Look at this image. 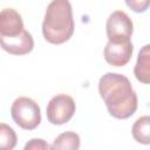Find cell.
Returning <instances> with one entry per match:
<instances>
[{
    "label": "cell",
    "instance_id": "1",
    "mask_svg": "<svg viewBox=\"0 0 150 150\" xmlns=\"http://www.w3.org/2000/svg\"><path fill=\"white\" fill-rule=\"evenodd\" d=\"M98 91L109 114L115 118H128L137 109V95L129 79L122 74H104L100 79Z\"/></svg>",
    "mask_w": 150,
    "mask_h": 150
},
{
    "label": "cell",
    "instance_id": "2",
    "mask_svg": "<svg viewBox=\"0 0 150 150\" xmlns=\"http://www.w3.org/2000/svg\"><path fill=\"white\" fill-rule=\"evenodd\" d=\"M45 39L54 45L68 41L74 33L73 9L69 0H53L45 14L42 22Z\"/></svg>",
    "mask_w": 150,
    "mask_h": 150
},
{
    "label": "cell",
    "instance_id": "3",
    "mask_svg": "<svg viewBox=\"0 0 150 150\" xmlns=\"http://www.w3.org/2000/svg\"><path fill=\"white\" fill-rule=\"evenodd\" d=\"M11 115L13 121L25 130L35 129L41 122V111L39 104L29 97H18L12 107Z\"/></svg>",
    "mask_w": 150,
    "mask_h": 150
},
{
    "label": "cell",
    "instance_id": "4",
    "mask_svg": "<svg viewBox=\"0 0 150 150\" xmlns=\"http://www.w3.org/2000/svg\"><path fill=\"white\" fill-rule=\"evenodd\" d=\"M75 109L76 105L71 96L59 94L54 96L47 104V120L55 125L64 124L74 116Z\"/></svg>",
    "mask_w": 150,
    "mask_h": 150
},
{
    "label": "cell",
    "instance_id": "5",
    "mask_svg": "<svg viewBox=\"0 0 150 150\" xmlns=\"http://www.w3.org/2000/svg\"><path fill=\"white\" fill-rule=\"evenodd\" d=\"M105 30L108 40L111 42L128 41L132 35L134 25L127 13L123 11H115L107 19Z\"/></svg>",
    "mask_w": 150,
    "mask_h": 150
},
{
    "label": "cell",
    "instance_id": "6",
    "mask_svg": "<svg viewBox=\"0 0 150 150\" xmlns=\"http://www.w3.org/2000/svg\"><path fill=\"white\" fill-rule=\"evenodd\" d=\"M132 50H134V46L130 40L122 42L108 41V43L104 47L103 55L109 64L115 67H122L130 61Z\"/></svg>",
    "mask_w": 150,
    "mask_h": 150
},
{
    "label": "cell",
    "instance_id": "7",
    "mask_svg": "<svg viewBox=\"0 0 150 150\" xmlns=\"http://www.w3.org/2000/svg\"><path fill=\"white\" fill-rule=\"evenodd\" d=\"M0 46L4 50L13 55H25L32 52L34 47V40L27 30L12 36H1L0 35Z\"/></svg>",
    "mask_w": 150,
    "mask_h": 150
},
{
    "label": "cell",
    "instance_id": "8",
    "mask_svg": "<svg viewBox=\"0 0 150 150\" xmlns=\"http://www.w3.org/2000/svg\"><path fill=\"white\" fill-rule=\"evenodd\" d=\"M23 30V21L21 15L13 8H4L0 11V35L12 36Z\"/></svg>",
    "mask_w": 150,
    "mask_h": 150
},
{
    "label": "cell",
    "instance_id": "9",
    "mask_svg": "<svg viewBox=\"0 0 150 150\" xmlns=\"http://www.w3.org/2000/svg\"><path fill=\"white\" fill-rule=\"evenodd\" d=\"M134 74L136 79L148 84L150 82V46L145 45L138 53L137 62L134 69Z\"/></svg>",
    "mask_w": 150,
    "mask_h": 150
},
{
    "label": "cell",
    "instance_id": "10",
    "mask_svg": "<svg viewBox=\"0 0 150 150\" xmlns=\"http://www.w3.org/2000/svg\"><path fill=\"white\" fill-rule=\"evenodd\" d=\"M132 136L134 138L142 144L150 143V117L148 115L142 116L136 120L132 125Z\"/></svg>",
    "mask_w": 150,
    "mask_h": 150
},
{
    "label": "cell",
    "instance_id": "11",
    "mask_svg": "<svg viewBox=\"0 0 150 150\" xmlns=\"http://www.w3.org/2000/svg\"><path fill=\"white\" fill-rule=\"evenodd\" d=\"M52 149H70L77 150L80 148V136L73 131H66L60 134L50 146Z\"/></svg>",
    "mask_w": 150,
    "mask_h": 150
},
{
    "label": "cell",
    "instance_id": "12",
    "mask_svg": "<svg viewBox=\"0 0 150 150\" xmlns=\"http://www.w3.org/2000/svg\"><path fill=\"white\" fill-rule=\"evenodd\" d=\"M16 134L6 123H0V150H12L16 145Z\"/></svg>",
    "mask_w": 150,
    "mask_h": 150
},
{
    "label": "cell",
    "instance_id": "13",
    "mask_svg": "<svg viewBox=\"0 0 150 150\" xmlns=\"http://www.w3.org/2000/svg\"><path fill=\"white\" fill-rule=\"evenodd\" d=\"M130 9L136 13H143L148 9L150 0H124Z\"/></svg>",
    "mask_w": 150,
    "mask_h": 150
},
{
    "label": "cell",
    "instance_id": "14",
    "mask_svg": "<svg viewBox=\"0 0 150 150\" xmlns=\"http://www.w3.org/2000/svg\"><path fill=\"white\" fill-rule=\"evenodd\" d=\"M50 146L41 138H33L30 139L26 145H25V150H46V149H49Z\"/></svg>",
    "mask_w": 150,
    "mask_h": 150
}]
</instances>
